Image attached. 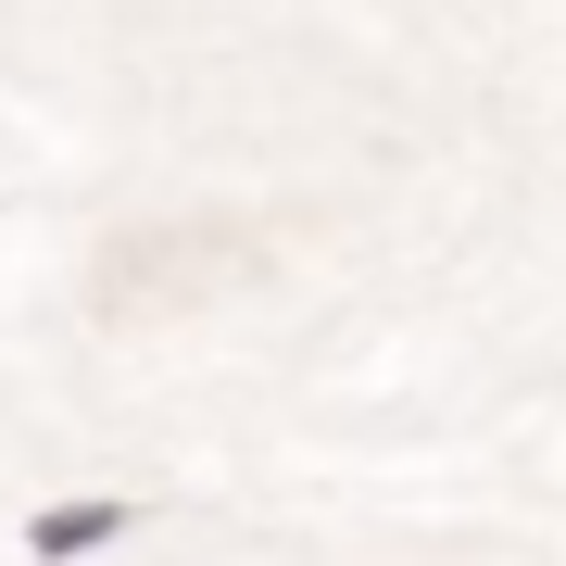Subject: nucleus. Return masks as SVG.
<instances>
[{
  "label": "nucleus",
  "instance_id": "f257e3e1",
  "mask_svg": "<svg viewBox=\"0 0 566 566\" xmlns=\"http://www.w3.org/2000/svg\"><path fill=\"white\" fill-rule=\"evenodd\" d=\"M102 542H126V504H51L39 528H25L39 566H76V554H102Z\"/></svg>",
  "mask_w": 566,
  "mask_h": 566
}]
</instances>
